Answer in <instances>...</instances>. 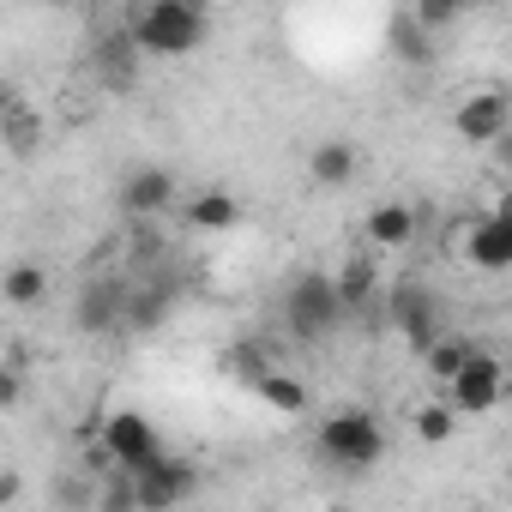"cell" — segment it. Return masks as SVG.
Returning <instances> with one entry per match:
<instances>
[{"mask_svg": "<svg viewBox=\"0 0 512 512\" xmlns=\"http://www.w3.org/2000/svg\"><path fill=\"white\" fill-rule=\"evenodd\" d=\"M121 31L133 37V49H139V55L175 61V55H193V49L205 43L211 19H205L199 0H151V7H139Z\"/></svg>", "mask_w": 512, "mask_h": 512, "instance_id": "1", "label": "cell"}, {"mask_svg": "<svg viewBox=\"0 0 512 512\" xmlns=\"http://www.w3.org/2000/svg\"><path fill=\"white\" fill-rule=\"evenodd\" d=\"M320 452L338 464V470H374L380 452H386V434L368 410H338L320 422Z\"/></svg>", "mask_w": 512, "mask_h": 512, "instance_id": "2", "label": "cell"}, {"mask_svg": "<svg viewBox=\"0 0 512 512\" xmlns=\"http://www.w3.org/2000/svg\"><path fill=\"white\" fill-rule=\"evenodd\" d=\"M338 320H344V308H338L326 272H302V278L284 290V326L296 332V344H320Z\"/></svg>", "mask_w": 512, "mask_h": 512, "instance_id": "3", "label": "cell"}, {"mask_svg": "<svg viewBox=\"0 0 512 512\" xmlns=\"http://www.w3.org/2000/svg\"><path fill=\"white\" fill-rule=\"evenodd\" d=\"M97 440H103V452L115 458L121 476H145L163 458V440H157L151 416H139V410H109L103 428H97Z\"/></svg>", "mask_w": 512, "mask_h": 512, "instance_id": "4", "label": "cell"}, {"mask_svg": "<svg viewBox=\"0 0 512 512\" xmlns=\"http://www.w3.org/2000/svg\"><path fill=\"white\" fill-rule=\"evenodd\" d=\"M500 398H506V368H500V356H488V350H476V356L446 380V410H452V416H488Z\"/></svg>", "mask_w": 512, "mask_h": 512, "instance_id": "5", "label": "cell"}, {"mask_svg": "<svg viewBox=\"0 0 512 512\" xmlns=\"http://www.w3.org/2000/svg\"><path fill=\"white\" fill-rule=\"evenodd\" d=\"M386 314H392V326L410 338V350H428L434 338H446V332H440V302H434V290L416 284V278H404V284L386 296Z\"/></svg>", "mask_w": 512, "mask_h": 512, "instance_id": "6", "label": "cell"}, {"mask_svg": "<svg viewBox=\"0 0 512 512\" xmlns=\"http://www.w3.org/2000/svg\"><path fill=\"white\" fill-rule=\"evenodd\" d=\"M133 488H139V512H175L181 500H193L199 494V464H187V458H157L145 476H133Z\"/></svg>", "mask_w": 512, "mask_h": 512, "instance_id": "7", "label": "cell"}, {"mask_svg": "<svg viewBox=\"0 0 512 512\" xmlns=\"http://www.w3.org/2000/svg\"><path fill=\"white\" fill-rule=\"evenodd\" d=\"M175 175L163 169V163H145V169H133L127 181H121V211L133 217V223H151V217H163V211H175Z\"/></svg>", "mask_w": 512, "mask_h": 512, "instance_id": "8", "label": "cell"}, {"mask_svg": "<svg viewBox=\"0 0 512 512\" xmlns=\"http://www.w3.org/2000/svg\"><path fill=\"white\" fill-rule=\"evenodd\" d=\"M121 308H127V278H91V284H79V302H73V326H79L85 338L121 332Z\"/></svg>", "mask_w": 512, "mask_h": 512, "instance_id": "9", "label": "cell"}, {"mask_svg": "<svg viewBox=\"0 0 512 512\" xmlns=\"http://www.w3.org/2000/svg\"><path fill=\"white\" fill-rule=\"evenodd\" d=\"M506 127H512L506 91H476V97L458 103V133H464V145H500Z\"/></svg>", "mask_w": 512, "mask_h": 512, "instance_id": "10", "label": "cell"}, {"mask_svg": "<svg viewBox=\"0 0 512 512\" xmlns=\"http://www.w3.org/2000/svg\"><path fill=\"white\" fill-rule=\"evenodd\" d=\"M464 253H470L482 272H506V266H512V217H506V211L476 217L470 235H464Z\"/></svg>", "mask_w": 512, "mask_h": 512, "instance_id": "11", "label": "cell"}, {"mask_svg": "<svg viewBox=\"0 0 512 512\" xmlns=\"http://www.w3.org/2000/svg\"><path fill=\"white\" fill-rule=\"evenodd\" d=\"M0 145H7L19 163L43 151V115L25 97H13V91H0Z\"/></svg>", "mask_w": 512, "mask_h": 512, "instance_id": "12", "label": "cell"}, {"mask_svg": "<svg viewBox=\"0 0 512 512\" xmlns=\"http://www.w3.org/2000/svg\"><path fill=\"white\" fill-rule=\"evenodd\" d=\"M139 49H133V37L127 31H109V37H97V49H91V67H97V79L109 85V91H133L139 85Z\"/></svg>", "mask_w": 512, "mask_h": 512, "instance_id": "13", "label": "cell"}, {"mask_svg": "<svg viewBox=\"0 0 512 512\" xmlns=\"http://www.w3.org/2000/svg\"><path fill=\"white\" fill-rule=\"evenodd\" d=\"M169 308H175V290H169V278H157V284H127L121 332H157V326L169 320Z\"/></svg>", "mask_w": 512, "mask_h": 512, "instance_id": "14", "label": "cell"}, {"mask_svg": "<svg viewBox=\"0 0 512 512\" xmlns=\"http://www.w3.org/2000/svg\"><path fill=\"white\" fill-rule=\"evenodd\" d=\"M374 290H380V272H374V260H368V253H356V260H350V266L332 278V296H338L344 320H350V314H362Z\"/></svg>", "mask_w": 512, "mask_h": 512, "instance_id": "15", "label": "cell"}, {"mask_svg": "<svg viewBox=\"0 0 512 512\" xmlns=\"http://www.w3.org/2000/svg\"><path fill=\"white\" fill-rule=\"evenodd\" d=\"M308 175H314L320 187H344V181L356 175V145H350V139H320V145L308 151Z\"/></svg>", "mask_w": 512, "mask_h": 512, "instance_id": "16", "label": "cell"}, {"mask_svg": "<svg viewBox=\"0 0 512 512\" xmlns=\"http://www.w3.org/2000/svg\"><path fill=\"white\" fill-rule=\"evenodd\" d=\"M43 296H49V266H37V260L7 266V278H0V302L7 308H37Z\"/></svg>", "mask_w": 512, "mask_h": 512, "instance_id": "17", "label": "cell"}, {"mask_svg": "<svg viewBox=\"0 0 512 512\" xmlns=\"http://www.w3.org/2000/svg\"><path fill=\"white\" fill-rule=\"evenodd\" d=\"M368 241L374 247H404V241H416V211L410 205H374L368 211Z\"/></svg>", "mask_w": 512, "mask_h": 512, "instance_id": "18", "label": "cell"}, {"mask_svg": "<svg viewBox=\"0 0 512 512\" xmlns=\"http://www.w3.org/2000/svg\"><path fill=\"white\" fill-rule=\"evenodd\" d=\"M235 217H241V205H235V193H223V187H205V193L187 199V223H193V229H235Z\"/></svg>", "mask_w": 512, "mask_h": 512, "instance_id": "19", "label": "cell"}, {"mask_svg": "<svg viewBox=\"0 0 512 512\" xmlns=\"http://www.w3.org/2000/svg\"><path fill=\"white\" fill-rule=\"evenodd\" d=\"M253 392H260L272 410H284V416H302L308 410V386L296 374H284V368H266L260 380H253Z\"/></svg>", "mask_w": 512, "mask_h": 512, "instance_id": "20", "label": "cell"}, {"mask_svg": "<svg viewBox=\"0 0 512 512\" xmlns=\"http://www.w3.org/2000/svg\"><path fill=\"white\" fill-rule=\"evenodd\" d=\"M470 356H476V344H470V338H434V344L422 350V362H428V374H434L440 386H446V380H452Z\"/></svg>", "mask_w": 512, "mask_h": 512, "instance_id": "21", "label": "cell"}, {"mask_svg": "<svg viewBox=\"0 0 512 512\" xmlns=\"http://www.w3.org/2000/svg\"><path fill=\"white\" fill-rule=\"evenodd\" d=\"M392 55H398V61H416V67H428V61H434L428 31H416V19H410V13H398V19H392Z\"/></svg>", "mask_w": 512, "mask_h": 512, "instance_id": "22", "label": "cell"}, {"mask_svg": "<svg viewBox=\"0 0 512 512\" xmlns=\"http://www.w3.org/2000/svg\"><path fill=\"white\" fill-rule=\"evenodd\" d=\"M97 512H139V488H133V476H103L97 482Z\"/></svg>", "mask_w": 512, "mask_h": 512, "instance_id": "23", "label": "cell"}, {"mask_svg": "<svg viewBox=\"0 0 512 512\" xmlns=\"http://www.w3.org/2000/svg\"><path fill=\"white\" fill-rule=\"evenodd\" d=\"M223 368H229V374H241V380L253 386V380H260L272 362L260 356V344H253V338H241V344H229V350H223Z\"/></svg>", "mask_w": 512, "mask_h": 512, "instance_id": "24", "label": "cell"}, {"mask_svg": "<svg viewBox=\"0 0 512 512\" xmlns=\"http://www.w3.org/2000/svg\"><path fill=\"white\" fill-rule=\"evenodd\" d=\"M416 434H422L428 446H446V440L458 434V416H452L446 404H422V410H416Z\"/></svg>", "mask_w": 512, "mask_h": 512, "instance_id": "25", "label": "cell"}, {"mask_svg": "<svg viewBox=\"0 0 512 512\" xmlns=\"http://www.w3.org/2000/svg\"><path fill=\"white\" fill-rule=\"evenodd\" d=\"M55 506L61 512H85V506H97V482L79 470V476H55Z\"/></svg>", "mask_w": 512, "mask_h": 512, "instance_id": "26", "label": "cell"}, {"mask_svg": "<svg viewBox=\"0 0 512 512\" xmlns=\"http://www.w3.org/2000/svg\"><path fill=\"white\" fill-rule=\"evenodd\" d=\"M163 260H169V235L157 223H139V235H133V266H163Z\"/></svg>", "mask_w": 512, "mask_h": 512, "instance_id": "27", "label": "cell"}, {"mask_svg": "<svg viewBox=\"0 0 512 512\" xmlns=\"http://www.w3.org/2000/svg\"><path fill=\"white\" fill-rule=\"evenodd\" d=\"M410 19H416V31H446L458 19V7H452V0H416Z\"/></svg>", "mask_w": 512, "mask_h": 512, "instance_id": "28", "label": "cell"}, {"mask_svg": "<svg viewBox=\"0 0 512 512\" xmlns=\"http://www.w3.org/2000/svg\"><path fill=\"white\" fill-rule=\"evenodd\" d=\"M25 398V368H13V362H0V410H13Z\"/></svg>", "mask_w": 512, "mask_h": 512, "instance_id": "29", "label": "cell"}, {"mask_svg": "<svg viewBox=\"0 0 512 512\" xmlns=\"http://www.w3.org/2000/svg\"><path fill=\"white\" fill-rule=\"evenodd\" d=\"M19 482H25L19 470H0V506H13V500H19Z\"/></svg>", "mask_w": 512, "mask_h": 512, "instance_id": "30", "label": "cell"}]
</instances>
